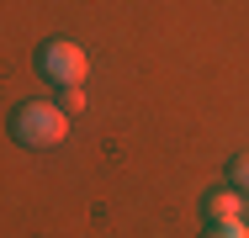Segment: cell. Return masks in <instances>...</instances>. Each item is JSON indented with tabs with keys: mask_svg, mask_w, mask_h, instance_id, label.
I'll use <instances>...</instances> for the list:
<instances>
[{
	"mask_svg": "<svg viewBox=\"0 0 249 238\" xmlns=\"http://www.w3.org/2000/svg\"><path fill=\"white\" fill-rule=\"evenodd\" d=\"M11 138L21 148H58L69 138V111H58L48 101H27L11 111Z\"/></svg>",
	"mask_w": 249,
	"mask_h": 238,
	"instance_id": "1",
	"label": "cell"
},
{
	"mask_svg": "<svg viewBox=\"0 0 249 238\" xmlns=\"http://www.w3.org/2000/svg\"><path fill=\"white\" fill-rule=\"evenodd\" d=\"M37 69L48 74L53 85H85L90 58H85V48L69 43V37H48V43L37 48Z\"/></svg>",
	"mask_w": 249,
	"mask_h": 238,
	"instance_id": "2",
	"label": "cell"
},
{
	"mask_svg": "<svg viewBox=\"0 0 249 238\" xmlns=\"http://www.w3.org/2000/svg\"><path fill=\"white\" fill-rule=\"evenodd\" d=\"M201 217H207V222H239V217H244V196L233 186L228 190H207V196H201Z\"/></svg>",
	"mask_w": 249,
	"mask_h": 238,
	"instance_id": "3",
	"label": "cell"
},
{
	"mask_svg": "<svg viewBox=\"0 0 249 238\" xmlns=\"http://www.w3.org/2000/svg\"><path fill=\"white\" fill-rule=\"evenodd\" d=\"M228 180H233V190H239V196H249V153H239V159L228 164Z\"/></svg>",
	"mask_w": 249,
	"mask_h": 238,
	"instance_id": "4",
	"label": "cell"
},
{
	"mask_svg": "<svg viewBox=\"0 0 249 238\" xmlns=\"http://www.w3.org/2000/svg\"><path fill=\"white\" fill-rule=\"evenodd\" d=\"M201 238H249V228H244V217H239V222H207Z\"/></svg>",
	"mask_w": 249,
	"mask_h": 238,
	"instance_id": "5",
	"label": "cell"
},
{
	"mask_svg": "<svg viewBox=\"0 0 249 238\" xmlns=\"http://www.w3.org/2000/svg\"><path fill=\"white\" fill-rule=\"evenodd\" d=\"M58 111H85V85H64V95H58Z\"/></svg>",
	"mask_w": 249,
	"mask_h": 238,
	"instance_id": "6",
	"label": "cell"
}]
</instances>
